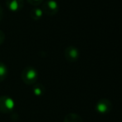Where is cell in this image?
<instances>
[{"label":"cell","mask_w":122,"mask_h":122,"mask_svg":"<svg viewBox=\"0 0 122 122\" xmlns=\"http://www.w3.org/2000/svg\"><path fill=\"white\" fill-rule=\"evenodd\" d=\"M21 79L27 85H34L37 81L38 79V73L34 67L28 66L24 68L22 71Z\"/></svg>","instance_id":"6da1fadb"},{"label":"cell","mask_w":122,"mask_h":122,"mask_svg":"<svg viewBox=\"0 0 122 122\" xmlns=\"http://www.w3.org/2000/svg\"><path fill=\"white\" fill-rule=\"evenodd\" d=\"M95 110L100 115H107L112 110V103L110 99H101L97 102Z\"/></svg>","instance_id":"7a4b0ae2"},{"label":"cell","mask_w":122,"mask_h":122,"mask_svg":"<svg viewBox=\"0 0 122 122\" xmlns=\"http://www.w3.org/2000/svg\"><path fill=\"white\" fill-rule=\"evenodd\" d=\"M15 106L14 100L11 97L7 95H3L0 97V111L3 114L10 112L13 110Z\"/></svg>","instance_id":"3957f363"},{"label":"cell","mask_w":122,"mask_h":122,"mask_svg":"<svg viewBox=\"0 0 122 122\" xmlns=\"http://www.w3.org/2000/svg\"><path fill=\"white\" fill-rule=\"evenodd\" d=\"M42 12L47 15H55L59 10V5L55 0H47L42 4Z\"/></svg>","instance_id":"277c9868"},{"label":"cell","mask_w":122,"mask_h":122,"mask_svg":"<svg viewBox=\"0 0 122 122\" xmlns=\"http://www.w3.org/2000/svg\"><path fill=\"white\" fill-rule=\"evenodd\" d=\"M64 56L67 61L73 63L78 60L80 57V52L77 48L74 46H68L64 50Z\"/></svg>","instance_id":"5b68a950"},{"label":"cell","mask_w":122,"mask_h":122,"mask_svg":"<svg viewBox=\"0 0 122 122\" xmlns=\"http://www.w3.org/2000/svg\"><path fill=\"white\" fill-rule=\"evenodd\" d=\"M24 1L23 0H7L6 5L11 11L17 12L23 8Z\"/></svg>","instance_id":"8992f818"},{"label":"cell","mask_w":122,"mask_h":122,"mask_svg":"<svg viewBox=\"0 0 122 122\" xmlns=\"http://www.w3.org/2000/svg\"><path fill=\"white\" fill-rule=\"evenodd\" d=\"M64 122H83V120L76 113H69L65 116Z\"/></svg>","instance_id":"52a82bcc"},{"label":"cell","mask_w":122,"mask_h":122,"mask_svg":"<svg viewBox=\"0 0 122 122\" xmlns=\"http://www.w3.org/2000/svg\"><path fill=\"white\" fill-rule=\"evenodd\" d=\"M43 12L42 9L40 8H33L30 11V17L33 20H39L43 16Z\"/></svg>","instance_id":"ba28073f"},{"label":"cell","mask_w":122,"mask_h":122,"mask_svg":"<svg viewBox=\"0 0 122 122\" xmlns=\"http://www.w3.org/2000/svg\"><path fill=\"white\" fill-rule=\"evenodd\" d=\"M32 92L36 96H42L45 92V87L42 84H36L32 89Z\"/></svg>","instance_id":"9c48e42d"},{"label":"cell","mask_w":122,"mask_h":122,"mask_svg":"<svg viewBox=\"0 0 122 122\" xmlns=\"http://www.w3.org/2000/svg\"><path fill=\"white\" fill-rule=\"evenodd\" d=\"M8 74V67L4 64L3 63L0 62V82L3 81L7 78Z\"/></svg>","instance_id":"30bf717a"},{"label":"cell","mask_w":122,"mask_h":122,"mask_svg":"<svg viewBox=\"0 0 122 122\" xmlns=\"http://www.w3.org/2000/svg\"><path fill=\"white\" fill-rule=\"evenodd\" d=\"M30 4L33 5V6H38V5L42 4L44 2V0H27Z\"/></svg>","instance_id":"8fae6325"},{"label":"cell","mask_w":122,"mask_h":122,"mask_svg":"<svg viewBox=\"0 0 122 122\" xmlns=\"http://www.w3.org/2000/svg\"><path fill=\"white\" fill-rule=\"evenodd\" d=\"M4 39H5V35H4V33L3 31L0 30V44L4 41Z\"/></svg>","instance_id":"7c38bea8"},{"label":"cell","mask_w":122,"mask_h":122,"mask_svg":"<svg viewBox=\"0 0 122 122\" xmlns=\"http://www.w3.org/2000/svg\"><path fill=\"white\" fill-rule=\"evenodd\" d=\"M1 18H2V8L0 7V19H1Z\"/></svg>","instance_id":"4fadbf2b"}]
</instances>
